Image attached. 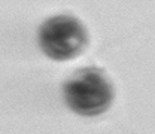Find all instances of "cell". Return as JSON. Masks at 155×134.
<instances>
[{
  "mask_svg": "<svg viewBox=\"0 0 155 134\" xmlns=\"http://www.w3.org/2000/svg\"><path fill=\"white\" fill-rule=\"evenodd\" d=\"M87 33L76 18L58 15L43 22L39 33L42 51L52 60H70L87 46Z\"/></svg>",
  "mask_w": 155,
  "mask_h": 134,
  "instance_id": "cell-2",
  "label": "cell"
},
{
  "mask_svg": "<svg viewBox=\"0 0 155 134\" xmlns=\"http://www.w3.org/2000/svg\"><path fill=\"white\" fill-rule=\"evenodd\" d=\"M64 98L67 106L78 115L96 116L110 106L114 88L100 70L87 67L66 82Z\"/></svg>",
  "mask_w": 155,
  "mask_h": 134,
  "instance_id": "cell-1",
  "label": "cell"
}]
</instances>
